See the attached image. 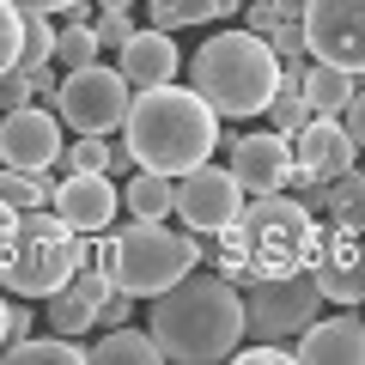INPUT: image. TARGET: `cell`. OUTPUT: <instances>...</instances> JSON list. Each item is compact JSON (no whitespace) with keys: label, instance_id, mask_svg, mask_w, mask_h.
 Returning a JSON list of instances; mask_svg holds the SVG:
<instances>
[{"label":"cell","instance_id":"obj_7","mask_svg":"<svg viewBox=\"0 0 365 365\" xmlns=\"http://www.w3.org/2000/svg\"><path fill=\"white\" fill-rule=\"evenodd\" d=\"M323 287L317 274L299 268V274H256L244 287V317H250V335L256 341H299L304 329L323 317Z\"/></svg>","mask_w":365,"mask_h":365},{"label":"cell","instance_id":"obj_15","mask_svg":"<svg viewBox=\"0 0 365 365\" xmlns=\"http://www.w3.org/2000/svg\"><path fill=\"white\" fill-rule=\"evenodd\" d=\"M292 134L268 128V134H237L232 140V177L244 182V195H274L292 189Z\"/></svg>","mask_w":365,"mask_h":365},{"label":"cell","instance_id":"obj_29","mask_svg":"<svg viewBox=\"0 0 365 365\" xmlns=\"http://www.w3.org/2000/svg\"><path fill=\"white\" fill-rule=\"evenodd\" d=\"M19 55H25V6L19 0H0V73L19 67Z\"/></svg>","mask_w":365,"mask_h":365},{"label":"cell","instance_id":"obj_31","mask_svg":"<svg viewBox=\"0 0 365 365\" xmlns=\"http://www.w3.org/2000/svg\"><path fill=\"white\" fill-rule=\"evenodd\" d=\"M91 31H98V43H104V49H122L140 25H134V13H98V25H91Z\"/></svg>","mask_w":365,"mask_h":365},{"label":"cell","instance_id":"obj_33","mask_svg":"<svg viewBox=\"0 0 365 365\" xmlns=\"http://www.w3.org/2000/svg\"><path fill=\"white\" fill-rule=\"evenodd\" d=\"M128 317H134V292H128V287H116L104 304H98V329H122Z\"/></svg>","mask_w":365,"mask_h":365},{"label":"cell","instance_id":"obj_17","mask_svg":"<svg viewBox=\"0 0 365 365\" xmlns=\"http://www.w3.org/2000/svg\"><path fill=\"white\" fill-rule=\"evenodd\" d=\"M116 67L128 73V86L140 91V86H165V79H177L182 55H177V43H170L165 25H146V31H134V37L116 49Z\"/></svg>","mask_w":365,"mask_h":365},{"label":"cell","instance_id":"obj_28","mask_svg":"<svg viewBox=\"0 0 365 365\" xmlns=\"http://www.w3.org/2000/svg\"><path fill=\"white\" fill-rule=\"evenodd\" d=\"M110 158H116V140H110V134H79L61 153V170H110ZM110 177H116V170H110Z\"/></svg>","mask_w":365,"mask_h":365},{"label":"cell","instance_id":"obj_38","mask_svg":"<svg viewBox=\"0 0 365 365\" xmlns=\"http://www.w3.org/2000/svg\"><path fill=\"white\" fill-rule=\"evenodd\" d=\"M134 0H98V13H128Z\"/></svg>","mask_w":365,"mask_h":365},{"label":"cell","instance_id":"obj_11","mask_svg":"<svg viewBox=\"0 0 365 365\" xmlns=\"http://www.w3.org/2000/svg\"><path fill=\"white\" fill-rule=\"evenodd\" d=\"M61 110H37V104H19V110H0V165H19V170H55L61 165Z\"/></svg>","mask_w":365,"mask_h":365},{"label":"cell","instance_id":"obj_14","mask_svg":"<svg viewBox=\"0 0 365 365\" xmlns=\"http://www.w3.org/2000/svg\"><path fill=\"white\" fill-rule=\"evenodd\" d=\"M292 177H323V182H341L347 170H359V140L341 116H311L299 134H292Z\"/></svg>","mask_w":365,"mask_h":365},{"label":"cell","instance_id":"obj_21","mask_svg":"<svg viewBox=\"0 0 365 365\" xmlns=\"http://www.w3.org/2000/svg\"><path fill=\"white\" fill-rule=\"evenodd\" d=\"M91 359L98 365H153V359H165L158 353V341H153V329H104L98 335V347H91Z\"/></svg>","mask_w":365,"mask_h":365},{"label":"cell","instance_id":"obj_10","mask_svg":"<svg viewBox=\"0 0 365 365\" xmlns=\"http://www.w3.org/2000/svg\"><path fill=\"white\" fill-rule=\"evenodd\" d=\"M317 287H323L329 304H365V232H353V225H341L335 213L323 220V237H317Z\"/></svg>","mask_w":365,"mask_h":365},{"label":"cell","instance_id":"obj_18","mask_svg":"<svg viewBox=\"0 0 365 365\" xmlns=\"http://www.w3.org/2000/svg\"><path fill=\"white\" fill-rule=\"evenodd\" d=\"M292 86L311 98L317 116H341V110H347L353 98L365 91V73H353V67H335V61H317V55H311V61H304V73L292 79Z\"/></svg>","mask_w":365,"mask_h":365},{"label":"cell","instance_id":"obj_32","mask_svg":"<svg viewBox=\"0 0 365 365\" xmlns=\"http://www.w3.org/2000/svg\"><path fill=\"white\" fill-rule=\"evenodd\" d=\"M25 329H31V311H25V304H13V299H6V287H0V353H6V341H25Z\"/></svg>","mask_w":365,"mask_h":365},{"label":"cell","instance_id":"obj_25","mask_svg":"<svg viewBox=\"0 0 365 365\" xmlns=\"http://www.w3.org/2000/svg\"><path fill=\"white\" fill-rule=\"evenodd\" d=\"M55 37H61V31L49 25V13H25V55H19V67H25V73L55 67Z\"/></svg>","mask_w":365,"mask_h":365},{"label":"cell","instance_id":"obj_26","mask_svg":"<svg viewBox=\"0 0 365 365\" xmlns=\"http://www.w3.org/2000/svg\"><path fill=\"white\" fill-rule=\"evenodd\" d=\"M329 213L353 232H365V170H347L341 182H329Z\"/></svg>","mask_w":365,"mask_h":365},{"label":"cell","instance_id":"obj_22","mask_svg":"<svg viewBox=\"0 0 365 365\" xmlns=\"http://www.w3.org/2000/svg\"><path fill=\"white\" fill-rule=\"evenodd\" d=\"M91 359V347H79V335H43V341H6V365H79Z\"/></svg>","mask_w":365,"mask_h":365},{"label":"cell","instance_id":"obj_1","mask_svg":"<svg viewBox=\"0 0 365 365\" xmlns=\"http://www.w3.org/2000/svg\"><path fill=\"white\" fill-rule=\"evenodd\" d=\"M153 341L165 359L177 365H213V359H232L237 341L250 335V317H244V292L225 280L220 268L213 274H182L177 287H165L153 299Z\"/></svg>","mask_w":365,"mask_h":365},{"label":"cell","instance_id":"obj_6","mask_svg":"<svg viewBox=\"0 0 365 365\" xmlns=\"http://www.w3.org/2000/svg\"><path fill=\"white\" fill-rule=\"evenodd\" d=\"M317 237H323V220L299 195H287V189L250 195L244 213H237V244H244L250 274H299V268H311Z\"/></svg>","mask_w":365,"mask_h":365},{"label":"cell","instance_id":"obj_4","mask_svg":"<svg viewBox=\"0 0 365 365\" xmlns=\"http://www.w3.org/2000/svg\"><path fill=\"white\" fill-rule=\"evenodd\" d=\"M91 262V237L73 232L55 207H25L0 232V287L13 299H49Z\"/></svg>","mask_w":365,"mask_h":365},{"label":"cell","instance_id":"obj_34","mask_svg":"<svg viewBox=\"0 0 365 365\" xmlns=\"http://www.w3.org/2000/svg\"><path fill=\"white\" fill-rule=\"evenodd\" d=\"M274 25H280V0H256V6H250V31H262V37H268Z\"/></svg>","mask_w":365,"mask_h":365},{"label":"cell","instance_id":"obj_5","mask_svg":"<svg viewBox=\"0 0 365 365\" xmlns=\"http://www.w3.org/2000/svg\"><path fill=\"white\" fill-rule=\"evenodd\" d=\"M91 262L110 268V280L128 287L134 299H158L165 287H177L182 274L207 262V237L165 232V220H128L110 237H91Z\"/></svg>","mask_w":365,"mask_h":365},{"label":"cell","instance_id":"obj_30","mask_svg":"<svg viewBox=\"0 0 365 365\" xmlns=\"http://www.w3.org/2000/svg\"><path fill=\"white\" fill-rule=\"evenodd\" d=\"M37 98V79L25 73V67H6L0 73V110H19V104H31Z\"/></svg>","mask_w":365,"mask_h":365},{"label":"cell","instance_id":"obj_37","mask_svg":"<svg viewBox=\"0 0 365 365\" xmlns=\"http://www.w3.org/2000/svg\"><path fill=\"white\" fill-rule=\"evenodd\" d=\"M304 6L311 0H280V19H304Z\"/></svg>","mask_w":365,"mask_h":365},{"label":"cell","instance_id":"obj_35","mask_svg":"<svg viewBox=\"0 0 365 365\" xmlns=\"http://www.w3.org/2000/svg\"><path fill=\"white\" fill-rule=\"evenodd\" d=\"M341 122H347V128H353V140H359V153H365V91H359V98H353L347 110H341Z\"/></svg>","mask_w":365,"mask_h":365},{"label":"cell","instance_id":"obj_20","mask_svg":"<svg viewBox=\"0 0 365 365\" xmlns=\"http://www.w3.org/2000/svg\"><path fill=\"white\" fill-rule=\"evenodd\" d=\"M244 0H146V19L165 31H195V25H220L232 19Z\"/></svg>","mask_w":365,"mask_h":365},{"label":"cell","instance_id":"obj_12","mask_svg":"<svg viewBox=\"0 0 365 365\" xmlns=\"http://www.w3.org/2000/svg\"><path fill=\"white\" fill-rule=\"evenodd\" d=\"M304 37H311L317 61L365 73V0H311L304 6Z\"/></svg>","mask_w":365,"mask_h":365},{"label":"cell","instance_id":"obj_27","mask_svg":"<svg viewBox=\"0 0 365 365\" xmlns=\"http://www.w3.org/2000/svg\"><path fill=\"white\" fill-rule=\"evenodd\" d=\"M311 116H317V110H311V98H304V91L292 86V79H287L280 91H274V104H268V128H280V134H299Z\"/></svg>","mask_w":365,"mask_h":365},{"label":"cell","instance_id":"obj_19","mask_svg":"<svg viewBox=\"0 0 365 365\" xmlns=\"http://www.w3.org/2000/svg\"><path fill=\"white\" fill-rule=\"evenodd\" d=\"M122 207L134 213V220H165V213H177V177H165V170H128V189H122Z\"/></svg>","mask_w":365,"mask_h":365},{"label":"cell","instance_id":"obj_36","mask_svg":"<svg viewBox=\"0 0 365 365\" xmlns=\"http://www.w3.org/2000/svg\"><path fill=\"white\" fill-rule=\"evenodd\" d=\"M25 13H67V6H79V0H19Z\"/></svg>","mask_w":365,"mask_h":365},{"label":"cell","instance_id":"obj_23","mask_svg":"<svg viewBox=\"0 0 365 365\" xmlns=\"http://www.w3.org/2000/svg\"><path fill=\"white\" fill-rule=\"evenodd\" d=\"M43 311H49V329H61V335H86V329H98V299L79 292L73 280H67L61 292H49Z\"/></svg>","mask_w":365,"mask_h":365},{"label":"cell","instance_id":"obj_3","mask_svg":"<svg viewBox=\"0 0 365 365\" xmlns=\"http://www.w3.org/2000/svg\"><path fill=\"white\" fill-rule=\"evenodd\" d=\"M189 86L220 116L250 122V116H268L274 91L287 86V67H280V55H274V43L262 31L244 25V31H220V37L201 43L195 61H189Z\"/></svg>","mask_w":365,"mask_h":365},{"label":"cell","instance_id":"obj_24","mask_svg":"<svg viewBox=\"0 0 365 365\" xmlns=\"http://www.w3.org/2000/svg\"><path fill=\"white\" fill-rule=\"evenodd\" d=\"M91 61H104V43H98V31L86 25V19H67V31L55 37V67H91Z\"/></svg>","mask_w":365,"mask_h":365},{"label":"cell","instance_id":"obj_9","mask_svg":"<svg viewBox=\"0 0 365 365\" xmlns=\"http://www.w3.org/2000/svg\"><path fill=\"white\" fill-rule=\"evenodd\" d=\"M244 213V182L232 177V165H195L177 177V220L201 237H220L225 225H237Z\"/></svg>","mask_w":365,"mask_h":365},{"label":"cell","instance_id":"obj_13","mask_svg":"<svg viewBox=\"0 0 365 365\" xmlns=\"http://www.w3.org/2000/svg\"><path fill=\"white\" fill-rule=\"evenodd\" d=\"M49 207L61 213L73 232H110L116 225V207H122V189L110 170H61V182H55Z\"/></svg>","mask_w":365,"mask_h":365},{"label":"cell","instance_id":"obj_39","mask_svg":"<svg viewBox=\"0 0 365 365\" xmlns=\"http://www.w3.org/2000/svg\"><path fill=\"white\" fill-rule=\"evenodd\" d=\"M359 170H365V153H359Z\"/></svg>","mask_w":365,"mask_h":365},{"label":"cell","instance_id":"obj_8","mask_svg":"<svg viewBox=\"0 0 365 365\" xmlns=\"http://www.w3.org/2000/svg\"><path fill=\"white\" fill-rule=\"evenodd\" d=\"M128 104H134V86L122 67L110 61H91V67H67L61 86H55V110L73 134H110L128 122Z\"/></svg>","mask_w":365,"mask_h":365},{"label":"cell","instance_id":"obj_2","mask_svg":"<svg viewBox=\"0 0 365 365\" xmlns=\"http://www.w3.org/2000/svg\"><path fill=\"white\" fill-rule=\"evenodd\" d=\"M122 140L134 146L146 170H165V177H182L213 158L220 146V110L201 98L195 86H140L128 104V122H122Z\"/></svg>","mask_w":365,"mask_h":365},{"label":"cell","instance_id":"obj_16","mask_svg":"<svg viewBox=\"0 0 365 365\" xmlns=\"http://www.w3.org/2000/svg\"><path fill=\"white\" fill-rule=\"evenodd\" d=\"M292 347L311 365H359L365 359V317H353L347 304H341V317H317Z\"/></svg>","mask_w":365,"mask_h":365}]
</instances>
